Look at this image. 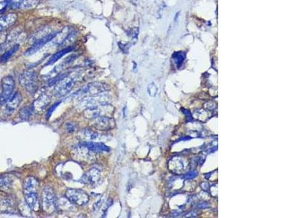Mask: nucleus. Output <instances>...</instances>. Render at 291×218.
Instances as JSON below:
<instances>
[{
	"label": "nucleus",
	"instance_id": "obj_1",
	"mask_svg": "<svg viewBox=\"0 0 291 218\" xmlns=\"http://www.w3.org/2000/svg\"><path fill=\"white\" fill-rule=\"evenodd\" d=\"M109 89V85L104 82H93V83L87 84L86 86L83 87V88L75 92L74 96L79 97L93 96V95L105 92Z\"/></svg>",
	"mask_w": 291,
	"mask_h": 218
},
{
	"label": "nucleus",
	"instance_id": "obj_2",
	"mask_svg": "<svg viewBox=\"0 0 291 218\" xmlns=\"http://www.w3.org/2000/svg\"><path fill=\"white\" fill-rule=\"evenodd\" d=\"M77 75H66L57 83H55L54 89V94L55 96L61 97L67 95L74 87L77 80Z\"/></svg>",
	"mask_w": 291,
	"mask_h": 218
},
{
	"label": "nucleus",
	"instance_id": "obj_3",
	"mask_svg": "<svg viewBox=\"0 0 291 218\" xmlns=\"http://www.w3.org/2000/svg\"><path fill=\"white\" fill-rule=\"evenodd\" d=\"M114 111V107L109 103H107L87 108L84 111L83 115L85 119L92 120L99 116L112 115Z\"/></svg>",
	"mask_w": 291,
	"mask_h": 218
},
{
	"label": "nucleus",
	"instance_id": "obj_4",
	"mask_svg": "<svg viewBox=\"0 0 291 218\" xmlns=\"http://www.w3.org/2000/svg\"><path fill=\"white\" fill-rule=\"evenodd\" d=\"M42 202L44 210L48 213H52L57 210L58 199L55 193L51 187L44 188L42 194Z\"/></svg>",
	"mask_w": 291,
	"mask_h": 218
},
{
	"label": "nucleus",
	"instance_id": "obj_5",
	"mask_svg": "<svg viewBox=\"0 0 291 218\" xmlns=\"http://www.w3.org/2000/svg\"><path fill=\"white\" fill-rule=\"evenodd\" d=\"M19 82L30 94L37 90V76L34 71H26L19 77Z\"/></svg>",
	"mask_w": 291,
	"mask_h": 218
},
{
	"label": "nucleus",
	"instance_id": "obj_6",
	"mask_svg": "<svg viewBox=\"0 0 291 218\" xmlns=\"http://www.w3.org/2000/svg\"><path fill=\"white\" fill-rule=\"evenodd\" d=\"M15 89V81L11 76H6L2 80L0 89V104L4 105L12 96Z\"/></svg>",
	"mask_w": 291,
	"mask_h": 218
},
{
	"label": "nucleus",
	"instance_id": "obj_7",
	"mask_svg": "<svg viewBox=\"0 0 291 218\" xmlns=\"http://www.w3.org/2000/svg\"><path fill=\"white\" fill-rule=\"evenodd\" d=\"M66 197L72 204L78 206L85 205L90 200V197L85 191L77 188L68 189L66 192Z\"/></svg>",
	"mask_w": 291,
	"mask_h": 218
},
{
	"label": "nucleus",
	"instance_id": "obj_8",
	"mask_svg": "<svg viewBox=\"0 0 291 218\" xmlns=\"http://www.w3.org/2000/svg\"><path fill=\"white\" fill-rule=\"evenodd\" d=\"M111 102V95L106 93H101V94L93 95V96L85 97L79 102V106L83 107L89 108L93 106L103 105L107 104Z\"/></svg>",
	"mask_w": 291,
	"mask_h": 218
},
{
	"label": "nucleus",
	"instance_id": "obj_9",
	"mask_svg": "<svg viewBox=\"0 0 291 218\" xmlns=\"http://www.w3.org/2000/svg\"><path fill=\"white\" fill-rule=\"evenodd\" d=\"M92 126L101 131L111 130L115 127V120L110 116H103L91 120Z\"/></svg>",
	"mask_w": 291,
	"mask_h": 218
},
{
	"label": "nucleus",
	"instance_id": "obj_10",
	"mask_svg": "<svg viewBox=\"0 0 291 218\" xmlns=\"http://www.w3.org/2000/svg\"><path fill=\"white\" fill-rule=\"evenodd\" d=\"M101 177V171L97 168H91L84 173L81 181L84 184L88 186H95L100 181Z\"/></svg>",
	"mask_w": 291,
	"mask_h": 218
},
{
	"label": "nucleus",
	"instance_id": "obj_11",
	"mask_svg": "<svg viewBox=\"0 0 291 218\" xmlns=\"http://www.w3.org/2000/svg\"><path fill=\"white\" fill-rule=\"evenodd\" d=\"M57 34L58 33H50V34L47 35V36L42 37V39L37 40V41L25 52V55L28 56V55H32L34 54V53H36L37 51L43 47L44 45H45L47 43H48L49 42H50L51 40L54 39V38L56 37Z\"/></svg>",
	"mask_w": 291,
	"mask_h": 218
},
{
	"label": "nucleus",
	"instance_id": "obj_12",
	"mask_svg": "<svg viewBox=\"0 0 291 218\" xmlns=\"http://www.w3.org/2000/svg\"><path fill=\"white\" fill-rule=\"evenodd\" d=\"M80 145L85 147L88 151H90L93 153H108L110 151L109 147L106 146L105 144L103 143H96V142L93 141L82 142Z\"/></svg>",
	"mask_w": 291,
	"mask_h": 218
},
{
	"label": "nucleus",
	"instance_id": "obj_13",
	"mask_svg": "<svg viewBox=\"0 0 291 218\" xmlns=\"http://www.w3.org/2000/svg\"><path fill=\"white\" fill-rule=\"evenodd\" d=\"M98 136V132L91 128L83 129V130L79 131L77 135V138L83 142L93 141L97 139Z\"/></svg>",
	"mask_w": 291,
	"mask_h": 218
},
{
	"label": "nucleus",
	"instance_id": "obj_14",
	"mask_svg": "<svg viewBox=\"0 0 291 218\" xmlns=\"http://www.w3.org/2000/svg\"><path fill=\"white\" fill-rule=\"evenodd\" d=\"M39 181L34 177L30 176L24 180L23 185V194L28 193H37L39 189Z\"/></svg>",
	"mask_w": 291,
	"mask_h": 218
},
{
	"label": "nucleus",
	"instance_id": "obj_15",
	"mask_svg": "<svg viewBox=\"0 0 291 218\" xmlns=\"http://www.w3.org/2000/svg\"><path fill=\"white\" fill-rule=\"evenodd\" d=\"M39 4L38 0H21L15 2H10V7L14 9H32Z\"/></svg>",
	"mask_w": 291,
	"mask_h": 218
},
{
	"label": "nucleus",
	"instance_id": "obj_16",
	"mask_svg": "<svg viewBox=\"0 0 291 218\" xmlns=\"http://www.w3.org/2000/svg\"><path fill=\"white\" fill-rule=\"evenodd\" d=\"M22 101L21 95L19 92H15L14 95H12L8 101L7 102L6 105V111L8 113H13L15 110H16L18 107L20 103Z\"/></svg>",
	"mask_w": 291,
	"mask_h": 218
},
{
	"label": "nucleus",
	"instance_id": "obj_17",
	"mask_svg": "<svg viewBox=\"0 0 291 218\" xmlns=\"http://www.w3.org/2000/svg\"><path fill=\"white\" fill-rule=\"evenodd\" d=\"M26 203L32 210L37 211L39 209V203L37 193H28L24 194Z\"/></svg>",
	"mask_w": 291,
	"mask_h": 218
},
{
	"label": "nucleus",
	"instance_id": "obj_18",
	"mask_svg": "<svg viewBox=\"0 0 291 218\" xmlns=\"http://www.w3.org/2000/svg\"><path fill=\"white\" fill-rule=\"evenodd\" d=\"M72 50H73L72 47H68L64 48V49H63V50H60L59 52L55 53V54L53 55V56L51 57L50 59H49V61L47 62L46 66L53 65V64L56 63V62L58 61V60L61 59L62 57H63L64 55L67 54V53L72 52Z\"/></svg>",
	"mask_w": 291,
	"mask_h": 218
},
{
	"label": "nucleus",
	"instance_id": "obj_19",
	"mask_svg": "<svg viewBox=\"0 0 291 218\" xmlns=\"http://www.w3.org/2000/svg\"><path fill=\"white\" fill-rule=\"evenodd\" d=\"M13 186V180L8 175L0 176V191H7L10 190Z\"/></svg>",
	"mask_w": 291,
	"mask_h": 218
},
{
	"label": "nucleus",
	"instance_id": "obj_20",
	"mask_svg": "<svg viewBox=\"0 0 291 218\" xmlns=\"http://www.w3.org/2000/svg\"><path fill=\"white\" fill-rule=\"evenodd\" d=\"M186 57V54L185 52L179 51V52H176L173 53L172 58L178 68H179L182 66V64H183L184 61H185Z\"/></svg>",
	"mask_w": 291,
	"mask_h": 218
},
{
	"label": "nucleus",
	"instance_id": "obj_21",
	"mask_svg": "<svg viewBox=\"0 0 291 218\" xmlns=\"http://www.w3.org/2000/svg\"><path fill=\"white\" fill-rule=\"evenodd\" d=\"M34 106H26V107H23L21 108V110L19 112V116L21 119L23 120H28L32 117V116L34 113Z\"/></svg>",
	"mask_w": 291,
	"mask_h": 218
},
{
	"label": "nucleus",
	"instance_id": "obj_22",
	"mask_svg": "<svg viewBox=\"0 0 291 218\" xmlns=\"http://www.w3.org/2000/svg\"><path fill=\"white\" fill-rule=\"evenodd\" d=\"M19 47V44H15L14 46L12 47L10 49V50H8L7 52H4V54L2 55L1 57H0V62H1V63H5V62L8 61V60L18 50Z\"/></svg>",
	"mask_w": 291,
	"mask_h": 218
},
{
	"label": "nucleus",
	"instance_id": "obj_23",
	"mask_svg": "<svg viewBox=\"0 0 291 218\" xmlns=\"http://www.w3.org/2000/svg\"><path fill=\"white\" fill-rule=\"evenodd\" d=\"M49 102H50V97H48L47 95H42L34 104V108L43 109L48 106Z\"/></svg>",
	"mask_w": 291,
	"mask_h": 218
},
{
	"label": "nucleus",
	"instance_id": "obj_24",
	"mask_svg": "<svg viewBox=\"0 0 291 218\" xmlns=\"http://www.w3.org/2000/svg\"><path fill=\"white\" fill-rule=\"evenodd\" d=\"M20 33H21V32L18 30V28L17 29L11 31V32L8 34V36H7V38H6L7 43H10V42L14 41L15 39H16V38L18 37Z\"/></svg>",
	"mask_w": 291,
	"mask_h": 218
},
{
	"label": "nucleus",
	"instance_id": "obj_25",
	"mask_svg": "<svg viewBox=\"0 0 291 218\" xmlns=\"http://www.w3.org/2000/svg\"><path fill=\"white\" fill-rule=\"evenodd\" d=\"M157 92H158V89H157V87L155 85L154 83L150 84L148 86V92L150 96H156Z\"/></svg>",
	"mask_w": 291,
	"mask_h": 218
},
{
	"label": "nucleus",
	"instance_id": "obj_26",
	"mask_svg": "<svg viewBox=\"0 0 291 218\" xmlns=\"http://www.w3.org/2000/svg\"><path fill=\"white\" fill-rule=\"evenodd\" d=\"M64 128H65V130L67 131L68 132L72 133L74 132L76 126H75L74 124L71 123V122H66V123L64 124Z\"/></svg>",
	"mask_w": 291,
	"mask_h": 218
},
{
	"label": "nucleus",
	"instance_id": "obj_27",
	"mask_svg": "<svg viewBox=\"0 0 291 218\" xmlns=\"http://www.w3.org/2000/svg\"><path fill=\"white\" fill-rule=\"evenodd\" d=\"M119 48L123 51L125 53H128L129 48H130V44H123L122 42H119L118 43Z\"/></svg>",
	"mask_w": 291,
	"mask_h": 218
},
{
	"label": "nucleus",
	"instance_id": "obj_28",
	"mask_svg": "<svg viewBox=\"0 0 291 218\" xmlns=\"http://www.w3.org/2000/svg\"><path fill=\"white\" fill-rule=\"evenodd\" d=\"M60 103H61V102H58V103H55V104H54V105H53V106H52V107H51V108H50V110H49V111H48V113H47V119H49V118H50V116H51V115H52V113H53V111H54V110H55V108H56V107H57V106H58V105H59V104H60Z\"/></svg>",
	"mask_w": 291,
	"mask_h": 218
},
{
	"label": "nucleus",
	"instance_id": "obj_29",
	"mask_svg": "<svg viewBox=\"0 0 291 218\" xmlns=\"http://www.w3.org/2000/svg\"><path fill=\"white\" fill-rule=\"evenodd\" d=\"M138 33H139L138 28H133V29L130 30V33L129 34L131 35L133 39H137L138 35Z\"/></svg>",
	"mask_w": 291,
	"mask_h": 218
},
{
	"label": "nucleus",
	"instance_id": "obj_30",
	"mask_svg": "<svg viewBox=\"0 0 291 218\" xmlns=\"http://www.w3.org/2000/svg\"><path fill=\"white\" fill-rule=\"evenodd\" d=\"M197 172L196 171H192V172H188L187 175H186V178L187 179H193L195 177H197Z\"/></svg>",
	"mask_w": 291,
	"mask_h": 218
},
{
	"label": "nucleus",
	"instance_id": "obj_31",
	"mask_svg": "<svg viewBox=\"0 0 291 218\" xmlns=\"http://www.w3.org/2000/svg\"><path fill=\"white\" fill-rule=\"evenodd\" d=\"M101 202H102V200H99L98 201L96 202V203L95 204V205H94V207H93V209H94V211H95V212H96V211H98L99 210V208L101 207Z\"/></svg>",
	"mask_w": 291,
	"mask_h": 218
},
{
	"label": "nucleus",
	"instance_id": "obj_32",
	"mask_svg": "<svg viewBox=\"0 0 291 218\" xmlns=\"http://www.w3.org/2000/svg\"><path fill=\"white\" fill-rule=\"evenodd\" d=\"M208 206L209 205L207 204V203H202L200 205H199V208H207Z\"/></svg>",
	"mask_w": 291,
	"mask_h": 218
},
{
	"label": "nucleus",
	"instance_id": "obj_33",
	"mask_svg": "<svg viewBox=\"0 0 291 218\" xmlns=\"http://www.w3.org/2000/svg\"><path fill=\"white\" fill-rule=\"evenodd\" d=\"M131 2H132L133 4H135V5H137L138 3L139 2V0H131Z\"/></svg>",
	"mask_w": 291,
	"mask_h": 218
},
{
	"label": "nucleus",
	"instance_id": "obj_34",
	"mask_svg": "<svg viewBox=\"0 0 291 218\" xmlns=\"http://www.w3.org/2000/svg\"><path fill=\"white\" fill-rule=\"evenodd\" d=\"M0 45H1V42H0Z\"/></svg>",
	"mask_w": 291,
	"mask_h": 218
}]
</instances>
